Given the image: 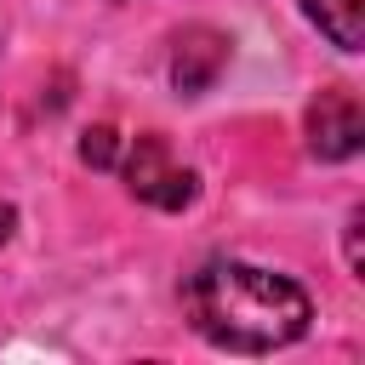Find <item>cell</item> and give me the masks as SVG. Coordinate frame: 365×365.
I'll list each match as a JSON object with an SVG mask.
<instances>
[{
  "label": "cell",
  "instance_id": "6da1fadb",
  "mask_svg": "<svg viewBox=\"0 0 365 365\" xmlns=\"http://www.w3.org/2000/svg\"><path fill=\"white\" fill-rule=\"evenodd\" d=\"M182 302H188L194 331L228 354L291 348L308 336V319H314V297L291 274H274V268H257L240 257H217V262L194 268Z\"/></svg>",
  "mask_w": 365,
  "mask_h": 365
},
{
  "label": "cell",
  "instance_id": "7a4b0ae2",
  "mask_svg": "<svg viewBox=\"0 0 365 365\" xmlns=\"http://www.w3.org/2000/svg\"><path fill=\"white\" fill-rule=\"evenodd\" d=\"M120 177H125V188H131L143 205H154V211H188L194 194H200V177H194L188 165H177L171 148H165V137H154V131H143L137 143L120 148Z\"/></svg>",
  "mask_w": 365,
  "mask_h": 365
},
{
  "label": "cell",
  "instance_id": "5b68a950",
  "mask_svg": "<svg viewBox=\"0 0 365 365\" xmlns=\"http://www.w3.org/2000/svg\"><path fill=\"white\" fill-rule=\"evenodd\" d=\"M297 11L336 51H365V0H297Z\"/></svg>",
  "mask_w": 365,
  "mask_h": 365
},
{
  "label": "cell",
  "instance_id": "3957f363",
  "mask_svg": "<svg viewBox=\"0 0 365 365\" xmlns=\"http://www.w3.org/2000/svg\"><path fill=\"white\" fill-rule=\"evenodd\" d=\"M365 148V114L354 103V91L331 86L308 103V154L325 160V165H342Z\"/></svg>",
  "mask_w": 365,
  "mask_h": 365
},
{
  "label": "cell",
  "instance_id": "ba28073f",
  "mask_svg": "<svg viewBox=\"0 0 365 365\" xmlns=\"http://www.w3.org/2000/svg\"><path fill=\"white\" fill-rule=\"evenodd\" d=\"M11 222H17V211H11V205H6V211H0V245H6V240H11Z\"/></svg>",
  "mask_w": 365,
  "mask_h": 365
},
{
  "label": "cell",
  "instance_id": "8992f818",
  "mask_svg": "<svg viewBox=\"0 0 365 365\" xmlns=\"http://www.w3.org/2000/svg\"><path fill=\"white\" fill-rule=\"evenodd\" d=\"M120 148H125V143H120L114 125H91V131L80 137V160H86L91 171H114V165H120Z\"/></svg>",
  "mask_w": 365,
  "mask_h": 365
},
{
  "label": "cell",
  "instance_id": "52a82bcc",
  "mask_svg": "<svg viewBox=\"0 0 365 365\" xmlns=\"http://www.w3.org/2000/svg\"><path fill=\"white\" fill-rule=\"evenodd\" d=\"M359 228H365V211L354 205V211H348V228H342V240H348V268H354V274H365V251H359Z\"/></svg>",
  "mask_w": 365,
  "mask_h": 365
},
{
  "label": "cell",
  "instance_id": "277c9868",
  "mask_svg": "<svg viewBox=\"0 0 365 365\" xmlns=\"http://www.w3.org/2000/svg\"><path fill=\"white\" fill-rule=\"evenodd\" d=\"M228 34L222 29H211V23H188L177 40H171V63H165V74H171V86L182 91V97H200V91H211L217 86V74L228 68Z\"/></svg>",
  "mask_w": 365,
  "mask_h": 365
}]
</instances>
